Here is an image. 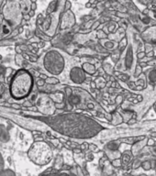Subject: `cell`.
Instances as JSON below:
<instances>
[{"instance_id": "cell-1", "label": "cell", "mask_w": 156, "mask_h": 176, "mask_svg": "<svg viewBox=\"0 0 156 176\" xmlns=\"http://www.w3.org/2000/svg\"><path fill=\"white\" fill-rule=\"evenodd\" d=\"M36 118L46 123L56 132L73 139L93 138L103 130L97 121L77 113H64Z\"/></svg>"}, {"instance_id": "cell-2", "label": "cell", "mask_w": 156, "mask_h": 176, "mask_svg": "<svg viewBox=\"0 0 156 176\" xmlns=\"http://www.w3.org/2000/svg\"><path fill=\"white\" fill-rule=\"evenodd\" d=\"M33 88V77L31 73L25 69L18 71L13 75L9 91L11 96L16 100H21L30 96Z\"/></svg>"}, {"instance_id": "cell-3", "label": "cell", "mask_w": 156, "mask_h": 176, "mask_svg": "<svg viewBox=\"0 0 156 176\" xmlns=\"http://www.w3.org/2000/svg\"><path fill=\"white\" fill-rule=\"evenodd\" d=\"M29 159L37 165H45L52 159V151L48 143L40 140L34 142L28 151Z\"/></svg>"}, {"instance_id": "cell-4", "label": "cell", "mask_w": 156, "mask_h": 176, "mask_svg": "<svg viewBox=\"0 0 156 176\" xmlns=\"http://www.w3.org/2000/svg\"><path fill=\"white\" fill-rule=\"evenodd\" d=\"M43 66L48 73L53 75H59L64 69L65 61L62 53L56 50H51L43 56Z\"/></svg>"}, {"instance_id": "cell-5", "label": "cell", "mask_w": 156, "mask_h": 176, "mask_svg": "<svg viewBox=\"0 0 156 176\" xmlns=\"http://www.w3.org/2000/svg\"><path fill=\"white\" fill-rule=\"evenodd\" d=\"M69 74H70L71 81L76 84H83L86 79L85 73L83 71V69L81 68V67H78V66L73 67Z\"/></svg>"}, {"instance_id": "cell-6", "label": "cell", "mask_w": 156, "mask_h": 176, "mask_svg": "<svg viewBox=\"0 0 156 176\" xmlns=\"http://www.w3.org/2000/svg\"><path fill=\"white\" fill-rule=\"evenodd\" d=\"M67 102H68L67 104H69L70 106L73 107V106H76L81 104V102H82V98H81L79 94H72L70 96L67 97Z\"/></svg>"}, {"instance_id": "cell-7", "label": "cell", "mask_w": 156, "mask_h": 176, "mask_svg": "<svg viewBox=\"0 0 156 176\" xmlns=\"http://www.w3.org/2000/svg\"><path fill=\"white\" fill-rule=\"evenodd\" d=\"M9 133L8 130H6V127L4 125H0V140L2 142H8L9 140Z\"/></svg>"}, {"instance_id": "cell-8", "label": "cell", "mask_w": 156, "mask_h": 176, "mask_svg": "<svg viewBox=\"0 0 156 176\" xmlns=\"http://www.w3.org/2000/svg\"><path fill=\"white\" fill-rule=\"evenodd\" d=\"M81 68L83 69V71L85 73L90 74V75H93V74L96 73V67H95L92 63H84L82 64V67Z\"/></svg>"}, {"instance_id": "cell-9", "label": "cell", "mask_w": 156, "mask_h": 176, "mask_svg": "<svg viewBox=\"0 0 156 176\" xmlns=\"http://www.w3.org/2000/svg\"><path fill=\"white\" fill-rule=\"evenodd\" d=\"M40 176H74L73 174L70 173V172H55V171H48L46 172L42 173Z\"/></svg>"}, {"instance_id": "cell-10", "label": "cell", "mask_w": 156, "mask_h": 176, "mask_svg": "<svg viewBox=\"0 0 156 176\" xmlns=\"http://www.w3.org/2000/svg\"><path fill=\"white\" fill-rule=\"evenodd\" d=\"M59 83H60V80L56 77H47L45 80V84H48L55 85V84H58Z\"/></svg>"}, {"instance_id": "cell-11", "label": "cell", "mask_w": 156, "mask_h": 176, "mask_svg": "<svg viewBox=\"0 0 156 176\" xmlns=\"http://www.w3.org/2000/svg\"><path fill=\"white\" fill-rule=\"evenodd\" d=\"M0 176H16L15 172L10 169H4V170L0 172Z\"/></svg>"}, {"instance_id": "cell-12", "label": "cell", "mask_w": 156, "mask_h": 176, "mask_svg": "<svg viewBox=\"0 0 156 176\" xmlns=\"http://www.w3.org/2000/svg\"><path fill=\"white\" fill-rule=\"evenodd\" d=\"M63 166V158L58 156L57 157V160L55 161V165H54V168L56 169V170H59V169H61Z\"/></svg>"}, {"instance_id": "cell-13", "label": "cell", "mask_w": 156, "mask_h": 176, "mask_svg": "<svg viewBox=\"0 0 156 176\" xmlns=\"http://www.w3.org/2000/svg\"><path fill=\"white\" fill-rule=\"evenodd\" d=\"M5 168V162H4V159L3 156L1 155V152H0V172H1Z\"/></svg>"}, {"instance_id": "cell-14", "label": "cell", "mask_w": 156, "mask_h": 176, "mask_svg": "<svg viewBox=\"0 0 156 176\" xmlns=\"http://www.w3.org/2000/svg\"><path fill=\"white\" fill-rule=\"evenodd\" d=\"M64 91H65V94H66V96H67V97H68V96H70L71 94H73V90H72V88H71V87H69V86L65 87Z\"/></svg>"}, {"instance_id": "cell-15", "label": "cell", "mask_w": 156, "mask_h": 176, "mask_svg": "<svg viewBox=\"0 0 156 176\" xmlns=\"http://www.w3.org/2000/svg\"><path fill=\"white\" fill-rule=\"evenodd\" d=\"M36 84H37L38 86H43V85L45 84V80H43V79H42V78H38Z\"/></svg>"}, {"instance_id": "cell-16", "label": "cell", "mask_w": 156, "mask_h": 176, "mask_svg": "<svg viewBox=\"0 0 156 176\" xmlns=\"http://www.w3.org/2000/svg\"><path fill=\"white\" fill-rule=\"evenodd\" d=\"M54 106H55L56 108H60V109H63V108H64V106H65V104L63 103V102H60V103H55V104H54Z\"/></svg>"}, {"instance_id": "cell-17", "label": "cell", "mask_w": 156, "mask_h": 176, "mask_svg": "<svg viewBox=\"0 0 156 176\" xmlns=\"http://www.w3.org/2000/svg\"><path fill=\"white\" fill-rule=\"evenodd\" d=\"M6 73V76L8 77V76H9L10 74H11V73L13 72V69L12 68H10V67H8V68H6V71H5Z\"/></svg>"}, {"instance_id": "cell-18", "label": "cell", "mask_w": 156, "mask_h": 176, "mask_svg": "<svg viewBox=\"0 0 156 176\" xmlns=\"http://www.w3.org/2000/svg\"><path fill=\"white\" fill-rule=\"evenodd\" d=\"M4 92H5V86H4V84L1 83V81H0V96H1L2 94H4Z\"/></svg>"}, {"instance_id": "cell-19", "label": "cell", "mask_w": 156, "mask_h": 176, "mask_svg": "<svg viewBox=\"0 0 156 176\" xmlns=\"http://www.w3.org/2000/svg\"><path fill=\"white\" fill-rule=\"evenodd\" d=\"M5 71H6L5 67L3 65H0V75H2L3 73H5Z\"/></svg>"}, {"instance_id": "cell-20", "label": "cell", "mask_w": 156, "mask_h": 176, "mask_svg": "<svg viewBox=\"0 0 156 176\" xmlns=\"http://www.w3.org/2000/svg\"><path fill=\"white\" fill-rule=\"evenodd\" d=\"M87 147H89V146H88V144H87V143H84V144H82V145H81V151L86 150Z\"/></svg>"}, {"instance_id": "cell-21", "label": "cell", "mask_w": 156, "mask_h": 176, "mask_svg": "<svg viewBox=\"0 0 156 176\" xmlns=\"http://www.w3.org/2000/svg\"><path fill=\"white\" fill-rule=\"evenodd\" d=\"M16 52L18 54H21L22 53V51H21V48H20V46H17L16 47Z\"/></svg>"}, {"instance_id": "cell-22", "label": "cell", "mask_w": 156, "mask_h": 176, "mask_svg": "<svg viewBox=\"0 0 156 176\" xmlns=\"http://www.w3.org/2000/svg\"><path fill=\"white\" fill-rule=\"evenodd\" d=\"M11 107H13V108H16V109H20V106L19 105H18V104H12L11 105Z\"/></svg>"}, {"instance_id": "cell-23", "label": "cell", "mask_w": 156, "mask_h": 176, "mask_svg": "<svg viewBox=\"0 0 156 176\" xmlns=\"http://www.w3.org/2000/svg\"><path fill=\"white\" fill-rule=\"evenodd\" d=\"M23 106H27V107H30H30L32 106V104L28 101V102H25V103L23 104Z\"/></svg>"}, {"instance_id": "cell-24", "label": "cell", "mask_w": 156, "mask_h": 176, "mask_svg": "<svg viewBox=\"0 0 156 176\" xmlns=\"http://www.w3.org/2000/svg\"><path fill=\"white\" fill-rule=\"evenodd\" d=\"M48 77L46 75V74H42V73H40V76H39V78H42V79H43V80H46V78Z\"/></svg>"}, {"instance_id": "cell-25", "label": "cell", "mask_w": 156, "mask_h": 176, "mask_svg": "<svg viewBox=\"0 0 156 176\" xmlns=\"http://www.w3.org/2000/svg\"><path fill=\"white\" fill-rule=\"evenodd\" d=\"M94 105L92 104V103H89V104H88L87 105V108H88V109H90V110H92V109H94Z\"/></svg>"}, {"instance_id": "cell-26", "label": "cell", "mask_w": 156, "mask_h": 176, "mask_svg": "<svg viewBox=\"0 0 156 176\" xmlns=\"http://www.w3.org/2000/svg\"><path fill=\"white\" fill-rule=\"evenodd\" d=\"M30 73H34L37 77H39V76H40V73H39V72H37V71H35V70H30Z\"/></svg>"}, {"instance_id": "cell-27", "label": "cell", "mask_w": 156, "mask_h": 176, "mask_svg": "<svg viewBox=\"0 0 156 176\" xmlns=\"http://www.w3.org/2000/svg\"><path fill=\"white\" fill-rule=\"evenodd\" d=\"M20 48H21V51H28V48H27L25 45H21L20 46Z\"/></svg>"}, {"instance_id": "cell-28", "label": "cell", "mask_w": 156, "mask_h": 176, "mask_svg": "<svg viewBox=\"0 0 156 176\" xmlns=\"http://www.w3.org/2000/svg\"><path fill=\"white\" fill-rule=\"evenodd\" d=\"M91 87H92V88H96V87H97L96 83H95V82H91Z\"/></svg>"}, {"instance_id": "cell-29", "label": "cell", "mask_w": 156, "mask_h": 176, "mask_svg": "<svg viewBox=\"0 0 156 176\" xmlns=\"http://www.w3.org/2000/svg\"><path fill=\"white\" fill-rule=\"evenodd\" d=\"M73 152H74V153H80V152H81V150H79V149H76V150H73Z\"/></svg>"}, {"instance_id": "cell-30", "label": "cell", "mask_w": 156, "mask_h": 176, "mask_svg": "<svg viewBox=\"0 0 156 176\" xmlns=\"http://www.w3.org/2000/svg\"><path fill=\"white\" fill-rule=\"evenodd\" d=\"M69 6H70V3L67 2V3H66V8H69Z\"/></svg>"}, {"instance_id": "cell-31", "label": "cell", "mask_w": 156, "mask_h": 176, "mask_svg": "<svg viewBox=\"0 0 156 176\" xmlns=\"http://www.w3.org/2000/svg\"><path fill=\"white\" fill-rule=\"evenodd\" d=\"M1 59H2V56H1V55H0V60H1Z\"/></svg>"}]
</instances>
